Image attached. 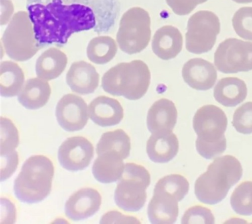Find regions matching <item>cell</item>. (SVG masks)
<instances>
[{
    "label": "cell",
    "instance_id": "cell-21",
    "mask_svg": "<svg viewBox=\"0 0 252 224\" xmlns=\"http://www.w3.org/2000/svg\"><path fill=\"white\" fill-rule=\"evenodd\" d=\"M124 159L115 151H106L98 155L92 167L94 178L102 184H111L119 180L123 175Z\"/></svg>",
    "mask_w": 252,
    "mask_h": 224
},
{
    "label": "cell",
    "instance_id": "cell-26",
    "mask_svg": "<svg viewBox=\"0 0 252 224\" xmlns=\"http://www.w3.org/2000/svg\"><path fill=\"white\" fill-rule=\"evenodd\" d=\"M118 52L116 41L110 36H100L93 38L87 48V56L94 64H105L111 62Z\"/></svg>",
    "mask_w": 252,
    "mask_h": 224
},
{
    "label": "cell",
    "instance_id": "cell-33",
    "mask_svg": "<svg viewBox=\"0 0 252 224\" xmlns=\"http://www.w3.org/2000/svg\"><path fill=\"white\" fill-rule=\"evenodd\" d=\"M181 223L189 224H215V217L209 208L200 205L189 208L183 216Z\"/></svg>",
    "mask_w": 252,
    "mask_h": 224
},
{
    "label": "cell",
    "instance_id": "cell-10",
    "mask_svg": "<svg viewBox=\"0 0 252 224\" xmlns=\"http://www.w3.org/2000/svg\"><path fill=\"white\" fill-rule=\"evenodd\" d=\"M214 64L219 71L224 74L252 70V42L226 39L215 52Z\"/></svg>",
    "mask_w": 252,
    "mask_h": 224
},
{
    "label": "cell",
    "instance_id": "cell-19",
    "mask_svg": "<svg viewBox=\"0 0 252 224\" xmlns=\"http://www.w3.org/2000/svg\"><path fill=\"white\" fill-rule=\"evenodd\" d=\"M183 38L176 27L166 25L159 29L154 35L152 50L161 60L168 61L176 58L183 48Z\"/></svg>",
    "mask_w": 252,
    "mask_h": 224
},
{
    "label": "cell",
    "instance_id": "cell-22",
    "mask_svg": "<svg viewBox=\"0 0 252 224\" xmlns=\"http://www.w3.org/2000/svg\"><path fill=\"white\" fill-rule=\"evenodd\" d=\"M51 94L48 81L39 78H31L24 84L18 95V101L26 109H39L46 105Z\"/></svg>",
    "mask_w": 252,
    "mask_h": 224
},
{
    "label": "cell",
    "instance_id": "cell-36",
    "mask_svg": "<svg viewBox=\"0 0 252 224\" xmlns=\"http://www.w3.org/2000/svg\"><path fill=\"white\" fill-rule=\"evenodd\" d=\"M112 223L140 224L141 222L133 216L124 215L118 211H110L102 216L100 224Z\"/></svg>",
    "mask_w": 252,
    "mask_h": 224
},
{
    "label": "cell",
    "instance_id": "cell-11",
    "mask_svg": "<svg viewBox=\"0 0 252 224\" xmlns=\"http://www.w3.org/2000/svg\"><path fill=\"white\" fill-rule=\"evenodd\" d=\"M94 156V145L82 136L67 138L58 150V159L61 166L72 172L88 168Z\"/></svg>",
    "mask_w": 252,
    "mask_h": 224
},
{
    "label": "cell",
    "instance_id": "cell-28",
    "mask_svg": "<svg viewBox=\"0 0 252 224\" xmlns=\"http://www.w3.org/2000/svg\"><path fill=\"white\" fill-rule=\"evenodd\" d=\"M230 204L236 214L252 215V182H244L234 190L230 196Z\"/></svg>",
    "mask_w": 252,
    "mask_h": 224
},
{
    "label": "cell",
    "instance_id": "cell-38",
    "mask_svg": "<svg viewBox=\"0 0 252 224\" xmlns=\"http://www.w3.org/2000/svg\"><path fill=\"white\" fill-rule=\"evenodd\" d=\"M234 2L240 3V4H247L252 3V0H232Z\"/></svg>",
    "mask_w": 252,
    "mask_h": 224
},
{
    "label": "cell",
    "instance_id": "cell-1",
    "mask_svg": "<svg viewBox=\"0 0 252 224\" xmlns=\"http://www.w3.org/2000/svg\"><path fill=\"white\" fill-rule=\"evenodd\" d=\"M35 38L43 48L66 44L74 33L108 32L116 17V0H27Z\"/></svg>",
    "mask_w": 252,
    "mask_h": 224
},
{
    "label": "cell",
    "instance_id": "cell-12",
    "mask_svg": "<svg viewBox=\"0 0 252 224\" xmlns=\"http://www.w3.org/2000/svg\"><path fill=\"white\" fill-rule=\"evenodd\" d=\"M55 115L59 125L64 130L71 132L80 131L88 123V105L80 96L66 94L57 103Z\"/></svg>",
    "mask_w": 252,
    "mask_h": 224
},
{
    "label": "cell",
    "instance_id": "cell-29",
    "mask_svg": "<svg viewBox=\"0 0 252 224\" xmlns=\"http://www.w3.org/2000/svg\"><path fill=\"white\" fill-rule=\"evenodd\" d=\"M155 188L170 192L176 196L179 201L188 194L190 185L186 178L180 174H171L161 178Z\"/></svg>",
    "mask_w": 252,
    "mask_h": 224
},
{
    "label": "cell",
    "instance_id": "cell-18",
    "mask_svg": "<svg viewBox=\"0 0 252 224\" xmlns=\"http://www.w3.org/2000/svg\"><path fill=\"white\" fill-rule=\"evenodd\" d=\"M177 115L173 101L165 98L158 100L148 111V129L152 133L172 131L177 124Z\"/></svg>",
    "mask_w": 252,
    "mask_h": 224
},
{
    "label": "cell",
    "instance_id": "cell-9",
    "mask_svg": "<svg viewBox=\"0 0 252 224\" xmlns=\"http://www.w3.org/2000/svg\"><path fill=\"white\" fill-rule=\"evenodd\" d=\"M220 31V19L210 11H200L189 19L187 24L186 49L194 54H206L216 44Z\"/></svg>",
    "mask_w": 252,
    "mask_h": 224
},
{
    "label": "cell",
    "instance_id": "cell-13",
    "mask_svg": "<svg viewBox=\"0 0 252 224\" xmlns=\"http://www.w3.org/2000/svg\"><path fill=\"white\" fill-rule=\"evenodd\" d=\"M102 197L95 189L85 188L68 198L64 206L65 215L73 221L87 219L100 209Z\"/></svg>",
    "mask_w": 252,
    "mask_h": 224
},
{
    "label": "cell",
    "instance_id": "cell-34",
    "mask_svg": "<svg viewBox=\"0 0 252 224\" xmlns=\"http://www.w3.org/2000/svg\"><path fill=\"white\" fill-rule=\"evenodd\" d=\"M208 0H165L167 5L173 12L179 16L189 15L198 5L206 2Z\"/></svg>",
    "mask_w": 252,
    "mask_h": 224
},
{
    "label": "cell",
    "instance_id": "cell-24",
    "mask_svg": "<svg viewBox=\"0 0 252 224\" xmlns=\"http://www.w3.org/2000/svg\"><path fill=\"white\" fill-rule=\"evenodd\" d=\"M68 58L59 49L51 48L39 57L35 64L37 77L46 81L58 78L66 67Z\"/></svg>",
    "mask_w": 252,
    "mask_h": 224
},
{
    "label": "cell",
    "instance_id": "cell-27",
    "mask_svg": "<svg viewBox=\"0 0 252 224\" xmlns=\"http://www.w3.org/2000/svg\"><path fill=\"white\" fill-rule=\"evenodd\" d=\"M131 140L129 135L122 129L107 131L101 135L96 145L97 155L106 151H115L126 159L130 155Z\"/></svg>",
    "mask_w": 252,
    "mask_h": 224
},
{
    "label": "cell",
    "instance_id": "cell-31",
    "mask_svg": "<svg viewBox=\"0 0 252 224\" xmlns=\"http://www.w3.org/2000/svg\"><path fill=\"white\" fill-rule=\"evenodd\" d=\"M232 23L238 36L252 42V7H243L236 11Z\"/></svg>",
    "mask_w": 252,
    "mask_h": 224
},
{
    "label": "cell",
    "instance_id": "cell-7",
    "mask_svg": "<svg viewBox=\"0 0 252 224\" xmlns=\"http://www.w3.org/2000/svg\"><path fill=\"white\" fill-rule=\"evenodd\" d=\"M151 184L149 171L135 163H127L114 192V201L124 211L137 212L147 201V190Z\"/></svg>",
    "mask_w": 252,
    "mask_h": 224
},
{
    "label": "cell",
    "instance_id": "cell-8",
    "mask_svg": "<svg viewBox=\"0 0 252 224\" xmlns=\"http://www.w3.org/2000/svg\"><path fill=\"white\" fill-rule=\"evenodd\" d=\"M149 12L139 7L128 9L120 20L116 40L120 50L128 55L139 54L149 46L151 38Z\"/></svg>",
    "mask_w": 252,
    "mask_h": 224
},
{
    "label": "cell",
    "instance_id": "cell-5",
    "mask_svg": "<svg viewBox=\"0 0 252 224\" xmlns=\"http://www.w3.org/2000/svg\"><path fill=\"white\" fill-rule=\"evenodd\" d=\"M149 66L141 60L121 63L110 68L102 78V89L113 96L135 101L143 97L151 84Z\"/></svg>",
    "mask_w": 252,
    "mask_h": 224
},
{
    "label": "cell",
    "instance_id": "cell-14",
    "mask_svg": "<svg viewBox=\"0 0 252 224\" xmlns=\"http://www.w3.org/2000/svg\"><path fill=\"white\" fill-rule=\"evenodd\" d=\"M179 200L176 196L155 188L153 198L148 205V217L154 224H172L179 216Z\"/></svg>",
    "mask_w": 252,
    "mask_h": 224
},
{
    "label": "cell",
    "instance_id": "cell-6",
    "mask_svg": "<svg viewBox=\"0 0 252 224\" xmlns=\"http://www.w3.org/2000/svg\"><path fill=\"white\" fill-rule=\"evenodd\" d=\"M6 54L18 62H27L43 47L35 38L29 13L19 11L10 20L1 38Z\"/></svg>",
    "mask_w": 252,
    "mask_h": 224
},
{
    "label": "cell",
    "instance_id": "cell-16",
    "mask_svg": "<svg viewBox=\"0 0 252 224\" xmlns=\"http://www.w3.org/2000/svg\"><path fill=\"white\" fill-rule=\"evenodd\" d=\"M66 81L71 90L80 95L93 94L99 84V74L94 66L80 61L71 64L66 76Z\"/></svg>",
    "mask_w": 252,
    "mask_h": 224
},
{
    "label": "cell",
    "instance_id": "cell-37",
    "mask_svg": "<svg viewBox=\"0 0 252 224\" xmlns=\"http://www.w3.org/2000/svg\"><path fill=\"white\" fill-rule=\"evenodd\" d=\"M1 25H4L9 22L12 14H13L14 8L13 5L9 0H1Z\"/></svg>",
    "mask_w": 252,
    "mask_h": 224
},
{
    "label": "cell",
    "instance_id": "cell-35",
    "mask_svg": "<svg viewBox=\"0 0 252 224\" xmlns=\"http://www.w3.org/2000/svg\"><path fill=\"white\" fill-rule=\"evenodd\" d=\"M19 164V155L17 151L1 156V182H3L14 174Z\"/></svg>",
    "mask_w": 252,
    "mask_h": 224
},
{
    "label": "cell",
    "instance_id": "cell-2",
    "mask_svg": "<svg viewBox=\"0 0 252 224\" xmlns=\"http://www.w3.org/2000/svg\"><path fill=\"white\" fill-rule=\"evenodd\" d=\"M243 174L240 161L231 155L218 157L207 171L197 179L194 193L199 201L214 205L227 195L230 189L237 184Z\"/></svg>",
    "mask_w": 252,
    "mask_h": 224
},
{
    "label": "cell",
    "instance_id": "cell-20",
    "mask_svg": "<svg viewBox=\"0 0 252 224\" xmlns=\"http://www.w3.org/2000/svg\"><path fill=\"white\" fill-rule=\"evenodd\" d=\"M179 143L172 131L152 133L147 143V153L152 161L167 163L172 160L179 152Z\"/></svg>",
    "mask_w": 252,
    "mask_h": 224
},
{
    "label": "cell",
    "instance_id": "cell-30",
    "mask_svg": "<svg viewBox=\"0 0 252 224\" xmlns=\"http://www.w3.org/2000/svg\"><path fill=\"white\" fill-rule=\"evenodd\" d=\"M19 144V131L13 122L7 118L1 117V156L14 152Z\"/></svg>",
    "mask_w": 252,
    "mask_h": 224
},
{
    "label": "cell",
    "instance_id": "cell-17",
    "mask_svg": "<svg viewBox=\"0 0 252 224\" xmlns=\"http://www.w3.org/2000/svg\"><path fill=\"white\" fill-rule=\"evenodd\" d=\"M89 116L96 125L101 127H113L124 119V109L117 99L108 96L94 98L88 107Z\"/></svg>",
    "mask_w": 252,
    "mask_h": 224
},
{
    "label": "cell",
    "instance_id": "cell-4",
    "mask_svg": "<svg viewBox=\"0 0 252 224\" xmlns=\"http://www.w3.org/2000/svg\"><path fill=\"white\" fill-rule=\"evenodd\" d=\"M52 161L44 155L29 157L14 182V192L20 201L37 203L50 194L54 176Z\"/></svg>",
    "mask_w": 252,
    "mask_h": 224
},
{
    "label": "cell",
    "instance_id": "cell-32",
    "mask_svg": "<svg viewBox=\"0 0 252 224\" xmlns=\"http://www.w3.org/2000/svg\"><path fill=\"white\" fill-rule=\"evenodd\" d=\"M232 125L242 134L252 133V102H247L234 112Z\"/></svg>",
    "mask_w": 252,
    "mask_h": 224
},
{
    "label": "cell",
    "instance_id": "cell-23",
    "mask_svg": "<svg viewBox=\"0 0 252 224\" xmlns=\"http://www.w3.org/2000/svg\"><path fill=\"white\" fill-rule=\"evenodd\" d=\"M247 86L244 80L236 77L222 78L214 88L215 99L226 107H233L246 99Z\"/></svg>",
    "mask_w": 252,
    "mask_h": 224
},
{
    "label": "cell",
    "instance_id": "cell-15",
    "mask_svg": "<svg viewBox=\"0 0 252 224\" xmlns=\"http://www.w3.org/2000/svg\"><path fill=\"white\" fill-rule=\"evenodd\" d=\"M183 80L192 89L206 91L214 87L218 78L214 64L202 58L188 61L182 69Z\"/></svg>",
    "mask_w": 252,
    "mask_h": 224
},
{
    "label": "cell",
    "instance_id": "cell-25",
    "mask_svg": "<svg viewBox=\"0 0 252 224\" xmlns=\"http://www.w3.org/2000/svg\"><path fill=\"white\" fill-rule=\"evenodd\" d=\"M25 73L19 64L6 61L0 66V93L1 97L19 95L25 83Z\"/></svg>",
    "mask_w": 252,
    "mask_h": 224
},
{
    "label": "cell",
    "instance_id": "cell-3",
    "mask_svg": "<svg viewBox=\"0 0 252 224\" xmlns=\"http://www.w3.org/2000/svg\"><path fill=\"white\" fill-rule=\"evenodd\" d=\"M227 125L226 114L218 106L207 105L198 109L193 118V128L197 135V152L200 156L212 159L224 152Z\"/></svg>",
    "mask_w": 252,
    "mask_h": 224
}]
</instances>
